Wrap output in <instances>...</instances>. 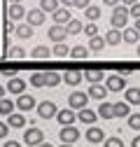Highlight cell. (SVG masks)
Returning <instances> with one entry per match:
<instances>
[{"label": "cell", "mask_w": 140, "mask_h": 147, "mask_svg": "<svg viewBox=\"0 0 140 147\" xmlns=\"http://www.w3.org/2000/svg\"><path fill=\"white\" fill-rule=\"evenodd\" d=\"M112 28H117V30H124L126 28V21H129V7H124V5H117V7H112Z\"/></svg>", "instance_id": "1"}, {"label": "cell", "mask_w": 140, "mask_h": 147, "mask_svg": "<svg viewBox=\"0 0 140 147\" xmlns=\"http://www.w3.org/2000/svg\"><path fill=\"white\" fill-rule=\"evenodd\" d=\"M89 105V96L84 94V91H73V94L68 96V107L70 110H82Z\"/></svg>", "instance_id": "2"}, {"label": "cell", "mask_w": 140, "mask_h": 147, "mask_svg": "<svg viewBox=\"0 0 140 147\" xmlns=\"http://www.w3.org/2000/svg\"><path fill=\"white\" fill-rule=\"evenodd\" d=\"M126 86V75H108L105 77V89L117 94V91H124Z\"/></svg>", "instance_id": "3"}, {"label": "cell", "mask_w": 140, "mask_h": 147, "mask_svg": "<svg viewBox=\"0 0 140 147\" xmlns=\"http://www.w3.org/2000/svg\"><path fill=\"white\" fill-rule=\"evenodd\" d=\"M42 140H44V131H42V128H35V126H30L28 131H24V142H26L28 147L40 145Z\"/></svg>", "instance_id": "4"}, {"label": "cell", "mask_w": 140, "mask_h": 147, "mask_svg": "<svg viewBox=\"0 0 140 147\" xmlns=\"http://www.w3.org/2000/svg\"><path fill=\"white\" fill-rule=\"evenodd\" d=\"M35 107H38V115L42 119H51V117H56V112H59L56 103H51V100H42V103H38Z\"/></svg>", "instance_id": "5"}, {"label": "cell", "mask_w": 140, "mask_h": 147, "mask_svg": "<svg viewBox=\"0 0 140 147\" xmlns=\"http://www.w3.org/2000/svg\"><path fill=\"white\" fill-rule=\"evenodd\" d=\"M59 136H61V142H68V145H75L79 140V131L75 126H63L59 131Z\"/></svg>", "instance_id": "6"}, {"label": "cell", "mask_w": 140, "mask_h": 147, "mask_svg": "<svg viewBox=\"0 0 140 147\" xmlns=\"http://www.w3.org/2000/svg\"><path fill=\"white\" fill-rule=\"evenodd\" d=\"M47 38L54 42V45H59V42H65V38H68V30H65V26H51L49 28V33H47Z\"/></svg>", "instance_id": "7"}, {"label": "cell", "mask_w": 140, "mask_h": 147, "mask_svg": "<svg viewBox=\"0 0 140 147\" xmlns=\"http://www.w3.org/2000/svg\"><path fill=\"white\" fill-rule=\"evenodd\" d=\"M14 105L19 107L21 112H30V110L38 105V103H35V98H33L30 94H19V98H16V103H14Z\"/></svg>", "instance_id": "8"}, {"label": "cell", "mask_w": 140, "mask_h": 147, "mask_svg": "<svg viewBox=\"0 0 140 147\" xmlns=\"http://www.w3.org/2000/svg\"><path fill=\"white\" fill-rule=\"evenodd\" d=\"M56 119H59L61 126H73L75 119H77V115H75V110L65 107V110H59V112H56Z\"/></svg>", "instance_id": "9"}, {"label": "cell", "mask_w": 140, "mask_h": 147, "mask_svg": "<svg viewBox=\"0 0 140 147\" xmlns=\"http://www.w3.org/2000/svg\"><path fill=\"white\" fill-rule=\"evenodd\" d=\"M5 91H9V94H16V96H19V94H24V91H26V82H24L21 77H16V75H14V77H9Z\"/></svg>", "instance_id": "10"}, {"label": "cell", "mask_w": 140, "mask_h": 147, "mask_svg": "<svg viewBox=\"0 0 140 147\" xmlns=\"http://www.w3.org/2000/svg\"><path fill=\"white\" fill-rule=\"evenodd\" d=\"M26 24L28 26H42L44 24V12L42 9H30V12H26Z\"/></svg>", "instance_id": "11"}, {"label": "cell", "mask_w": 140, "mask_h": 147, "mask_svg": "<svg viewBox=\"0 0 140 147\" xmlns=\"http://www.w3.org/2000/svg\"><path fill=\"white\" fill-rule=\"evenodd\" d=\"M82 77L89 82V84H100V82L105 80V72H103V70H98V68H91V70L82 72Z\"/></svg>", "instance_id": "12"}, {"label": "cell", "mask_w": 140, "mask_h": 147, "mask_svg": "<svg viewBox=\"0 0 140 147\" xmlns=\"http://www.w3.org/2000/svg\"><path fill=\"white\" fill-rule=\"evenodd\" d=\"M51 16H54V24H56V26H65L70 19H73V14H70V9H68V7H59Z\"/></svg>", "instance_id": "13"}, {"label": "cell", "mask_w": 140, "mask_h": 147, "mask_svg": "<svg viewBox=\"0 0 140 147\" xmlns=\"http://www.w3.org/2000/svg\"><path fill=\"white\" fill-rule=\"evenodd\" d=\"M9 128H24L26 126V117L21 115V112H12V115H7V121H5Z\"/></svg>", "instance_id": "14"}, {"label": "cell", "mask_w": 140, "mask_h": 147, "mask_svg": "<svg viewBox=\"0 0 140 147\" xmlns=\"http://www.w3.org/2000/svg\"><path fill=\"white\" fill-rule=\"evenodd\" d=\"M77 119H79L82 124H89V126H94V121L98 119V115L94 112V110H89V107H82L79 112H77Z\"/></svg>", "instance_id": "15"}, {"label": "cell", "mask_w": 140, "mask_h": 147, "mask_svg": "<svg viewBox=\"0 0 140 147\" xmlns=\"http://www.w3.org/2000/svg\"><path fill=\"white\" fill-rule=\"evenodd\" d=\"M86 96H89V98H96V100H105V96H108V89H105V84H91Z\"/></svg>", "instance_id": "16"}, {"label": "cell", "mask_w": 140, "mask_h": 147, "mask_svg": "<svg viewBox=\"0 0 140 147\" xmlns=\"http://www.w3.org/2000/svg\"><path fill=\"white\" fill-rule=\"evenodd\" d=\"M86 140L94 142V145H98V142L105 140V131H103V128H98V126H91L89 131H86Z\"/></svg>", "instance_id": "17"}, {"label": "cell", "mask_w": 140, "mask_h": 147, "mask_svg": "<svg viewBox=\"0 0 140 147\" xmlns=\"http://www.w3.org/2000/svg\"><path fill=\"white\" fill-rule=\"evenodd\" d=\"M112 112H114V117L124 119V117L131 115V105H129L126 100H121V103H112Z\"/></svg>", "instance_id": "18"}, {"label": "cell", "mask_w": 140, "mask_h": 147, "mask_svg": "<svg viewBox=\"0 0 140 147\" xmlns=\"http://www.w3.org/2000/svg\"><path fill=\"white\" fill-rule=\"evenodd\" d=\"M61 80L68 84V86H77L84 77H82V72H77V70H70V72H63L61 75Z\"/></svg>", "instance_id": "19"}, {"label": "cell", "mask_w": 140, "mask_h": 147, "mask_svg": "<svg viewBox=\"0 0 140 147\" xmlns=\"http://www.w3.org/2000/svg\"><path fill=\"white\" fill-rule=\"evenodd\" d=\"M7 16H9L12 21H16V19H24V16H26V9H24V5H21V3H12V5H9V12H7Z\"/></svg>", "instance_id": "20"}, {"label": "cell", "mask_w": 140, "mask_h": 147, "mask_svg": "<svg viewBox=\"0 0 140 147\" xmlns=\"http://www.w3.org/2000/svg\"><path fill=\"white\" fill-rule=\"evenodd\" d=\"M100 119H112L114 117V112H112V103H108V100H100V107H98V112H96Z\"/></svg>", "instance_id": "21"}, {"label": "cell", "mask_w": 140, "mask_h": 147, "mask_svg": "<svg viewBox=\"0 0 140 147\" xmlns=\"http://www.w3.org/2000/svg\"><path fill=\"white\" fill-rule=\"evenodd\" d=\"M124 100H126L129 105H140V89H138V86H131V89H126Z\"/></svg>", "instance_id": "22"}, {"label": "cell", "mask_w": 140, "mask_h": 147, "mask_svg": "<svg viewBox=\"0 0 140 147\" xmlns=\"http://www.w3.org/2000/svg\"><path fill=\"white\" fill-rule=\"evenodd\" d=\"M14 33H16V38H19V40H30V38H33V26L19 24V26L14 28Z\"/></svg>", "instance_id": "23"}, {"label": "cell", "mask_w": 140, "mask_h": 147, "mask_svg": "<svg viewBox=\"0 0 140 147\" xmlns=\"http://www.w3.org/2000/svg\"><path fill=\"white\" fill-rule=\"evenodd\" d=\"M119 42H121V30H117V28H110L108 33H105V45L117 47Z\"/></svg>", "instance_id": "24"}, {"label": "cell", "mask_w": 140, "mask_h": 147, "mask_svg": "<svg viewBox=\"0 0 140 147\" xmlns=\"http://www.w3.org/2000/svg\"><path fill=\"white\" fill-rule=\"evenodd\" d=\"M51 56V51H49V47H44V45H38L33 51H30V59H38V61H44V59H49Z\"/></svg>", "instance_id": "25"}, {"label": "cell", "mask_w": 140, "mask_h": 147, "mask_svg": "<svg viewBox=\"0 0 140 147\" xmlns=\"http://www.w3.org/2000/svg\"><path fill=\"white\" fill-rule=\"evenodd\" d=\"M121 38H124V42H129V45H135L140 40V33L135 28H124L121 30Z\"/></svg>", "instance_id": "26"}, {"label": "cell", "mask_w": 140, "mask_h": 147, "mask_svg": "<svg viewBox=\"0 0 140 147\" xmlns=\"http://www.w3.org/2000/svg\"><path fill=\"white\" fill-rule=\"evenodd\" d=\"M51 56H56V59H68V56H70V49H68V45H65V42L54 45V49H51Z\"/></svg>", "instance_id": "27"}, {"label": "cell", "mask_w": 140, "mask_h": 147, "mask_svg": "<svg viewBox=\"0 0 140 147\" xmlns=\"http://www.w3.org/2000/svg\"><path fill=\"white\" fill-rule=\"evenodd\" d=\"M82 28H84V24H82L79 19H70V21L65 24L68 35H79V33H82Z\"/></svg>", "instance_id": "28"}, {"label": "cell", "mask_w": 140, "mask_h": 147, "mask_svg": "<svg viewBox=\"0 0 140 147\" xmlns=\"http://www.w3.org/2000/svg\"><path fill=\"white\" fill-rule=\"evenodd\" d=\"M59 7H61V5H59V0H40V9H42L44 14H47V12H49V14H54Z\"/></svg>", "instance_id": "29"}, {"label": "cell", "mask_w": 140, "mask_h": 147, "mask_svg": "<svg viewBox=\"0 0 140 147\" xmlns=\"http://www.w3.org/2000/svg\"><path fill=\"white\" fill-rule=\"evenodd\" d=\"M103 47H105V38H100V35H94V38H89V45H86V49L100 51Z\"/></svg>", "instance_id": "30"}, {"label": "cell", "mask_w": 140, "mask_h": 147, "mask_svg": "<svg viewBox=\"0 0 140 147\" xmlns=\"http://www.w3.org/2000/svg\"><path fill=\"white\" fill-rule=\"evenodd\" d=\"M63 80L59 72H44V86H59Z\"/></svg>", "instance_id": "31"}, {"label": "cell", "mask_w": 140, "mask_h": 147, "mask_svg": "<svg viewBox=\"0 0 140 147\" xmlns=\"http://www.w3.org/2000/svg\"><path fill=\"white\" fill-rule=\"evenodd\" d=\"M86 54H89V49H86L84 45H75L73 49H70V59H86Z\"/></svg>", "instance_id": "32"}, {"label": "cell", "mask_w": 140, "mask_h": 147, "mask_svg": "<svg viewBox=\"0 0 140 147\" xmlns=\"http://www.w3.org/2000/svg\"><path fill=\"white\" fill-rule=\"evenodd\" d=\"M14 107H16V105H14L9 98H0V115H5V117L12 115V112H14Z\"/></svg>", "instance_id": "33"}, {"label": "cell", "mask_w": 140, "mask_h": 147, "mask_svg": "<svg viewBox=\"0 0 140 147\" xmlns=\"http://www.w3.org/2000/svg\"><path fill=\"white\" fill-rule=\"evenodd\" d=\"M84 16H86L89 21H96V19H100V7H98V5H89V7L84 9Z\"/></svg>", "instance_id": "34"}, {"label": "cell", "mask_w": 140, "mask_h": 147, "mask_svg": "<svg viewBox=\"0 0 140 147\" xmlns=\"http://www.w3.org/2000/svg\"><path fill=\"white\" fill-rule=\"evenodd\" d=\"M7 56H9V59H14V61H19V59H26L28 54H26V49H24V47H12V49L7 51Z\"/></svg>", "instance_id": "35"}, {"label": "cell", "mask_w": 140, "mask_h": 147, "mask_svg": "<svg viewBox=\"0 0 140 147\" xmlns=\"http://www.w3.org/2000/svg\"><path fill=\"white\" fill-rule=\"evenodd\" d=\"M30 86L42 89L44 86V72H35V75H30Z\"/></svg>", "instance_id": "36"}, {"label": "cell", "mask_w": 140, "mask_h": 147, "mask_svg": "<svg viewBox=\"0 0 140 147\" xmlns=\"http://www.w3.org/2000/svg\"><path fill=\"white\" fill-rule=\"evenodd\" d=\"M126 119H129V126L133 131H140V112H131Z\"/></svg>", "instance_id": "37"}, {"label": "cell", "mask_w": 140, "mask_h": 147, "mask_svg": "<svg viewBox=\"0 0 140 147\" xmlns=\"http://www.w3.org/2000/svg\"><path fill=\"white\" fill-rule=\"evenodd\" d=\"M82 33L86 35V38H94V35H98V26H96V21H89V24L82 28Z\"/></svg>", "instance_id": "38"}, {"label": "cell", "mask_w": 140, "mask_h": 147, "mask_svg": "<svg viewBox=\"0 0 140 147\" xmlns=\"http://www.w3.org/2000/svg\"><path fill=\"white\" fill-rule=\"evenodd\" d=\"M105 147H124V140L112 136V138H105Z\"/></svg>", "instance_id": "39"}, {"label": "cell", "mask_w": 140, "mask_h": 147, "mask_svg": "<svg viewBox=\"0 0 140 147\" xmlns=\"http://www.w3.org/2000/svg\"><path fill=\"white\" fill-rule=\"evenodd\" d=\"M129 16H133V19H140V3H135V5L129 7Z\"/></svg>", "instance_id": "40"}, {"label": "cell", "mask_w": 140, "mask_h": 147, "mask_svg": "<svg viewBox=\"0 0 140 147\" xmlns=\"http://www.w3.org/2000/svg\"><path fill=\"white\" fill-rule=\"evenodd\" d=\"M7 133H9V126H7L5 121H0V140L7 138Z\"/></svg>", "instance_id": "41"}, {"label": "cell", "mask_w": 140, "mask_h": 147, "mask_svg": "<svg viewBox=\"0 0 140 147\" xmlns=\"http://www.w3.org/2000/svg\"><path fill=\"white\" fill-rule=\"evenodd\" d=\"M73 7H79V9H86L89 7V0H75V5Z\"/></svg>", "instance_id": "42"}, {"label": "cell", "mask_w": 140, "mask_h": 147, "mask_svg": "<svg viewBox=\"0 0 140 147\" xmlns=\"http://www.w3.org/2000/svg\"><path fill=\"white\" fill-rule=\"evenodd\" d=\"M59 5H63V7H68V9H70V7L75 5V0H59Z\"/></svg>", "instance_id": "43"}, {"label": "cell", "mask_w": 140, "mask_h": 147, "mask_svg": "<svg viewBox=\"0 0 140 147\" xmlns=\"http://www.w3.org/2000/svg\"><path fill=\"white\" fill-rule=\"evenodd\" d=\"M3 147H21V142H16V140H5Z\"/></svg>", "instance_id": "44"}, {"label": "cell", "mask_w": 140, "mask_h": 147, "mask_svg": "<svg viewBox=\"0 0 140 147\" xmlns=\"http://www.w3.org/2000/svg\"><path fill=\"white\" fill-rule=\"evenodd\" d=\"M119 3L124 5V7H131V5H135V3H140V0H119Z\"/></svg>", "instance_id": "45"}, {"label": "cell", "mask_w": 140, "mask_h": 147, "mask_svg": "<svg viewBox=\"0 0 140 147\" xmlns=\"http://www.w3.org/2000/svg\"><path fill=\"white\" fill-rule=\"evenodd\" d=\"M103 3L108 5V7H117V5H119V0H103Z\"/></svg>", "instance_id": "46"}, {"label": "cell", "mask_w": 140, "mask_h": 147, "mask_svg": "<svg viewBox=\"0 0 140 147\" xmlns=\"http://www.w3.org/2000/svg\"><path fill=\"white\" fill-rule=\"evenodd\" d=\"M131 147H140V136H135V138L131 140Z\"/></svg>", "instance_id": "47"}, {"label": "cell", "mask_w": 140, "mask_h": 147, "mask_svg": "<svg viewBox=\"0 0 140 147\" xmlns=\"http://www.w3.org/2000/svg\"><path fill=\"white\" fill-rule=\"evenodd\" d=\"M35 147H54V145H51V142H44V140H42L40 145H35Z\"/></svg>", "instance_id": "48"}, {"label": "cell", "mask_w": 140, "mask_h": 147, "mask_svg": "<svg viewBox=\"0 0 140 147\" xmlns=\"http://www.w3.org/2000/svg\"><path fill=\"white\" fill-rule=\"evenodd\" d=\"M0 98H5V86L0 84Z\"/></svg>", "instance_id": "49"}, {"label": "cell", "mask_w": 140, "mask_h": 147, "mask_svg": "<svg viewBox=\"0 0 140 147\" xmlns=\"http://www.w3.org/2000/svg\"><path fill=\"white\" fill-rule=\"evenodd\" d=\"M133 28H135V30L140 33V19H135V26H133Z\"/></svg>", "instance_id": "50"}, {"label": "cell", "mask_w": 140, "mask_h": 147, "mask_svg": "<svg viewBox=\"0 0 140 147\" xmlns=\"http://www.w3.org/2000/svg\"><path fill=\"white\" fill-rule=\"evenodd\" d=\"M61 147H73V145H68V142H61Z\"/></svg>", "instance_id": "51"}, {"label": "cell", "mask_w": 140, "mask_h": 147, "mask_svg": "<svg viewBox=\"0 0 140 147\" xmlns=\"http://www.w3.org/2000/svg\"><path fill=\"white\" fill-rule=\"evenodd\" d=\"M138 56H140V45H138Z\"/></svg>", "instance_id": "52"}, {"label": "cell", "mask_w": 140, "mask_h": 147, "mask_svg": "<svg viewBox=\"0 0 140 147\" xmlns=\"http://www.w3.org/2000/svg\"><path fill=\"white\" fill-rule=\"evenodd\" d=\"M12 3H21V0H12Z\"/></svg>", "instance_id": "53"}]
</instances>
